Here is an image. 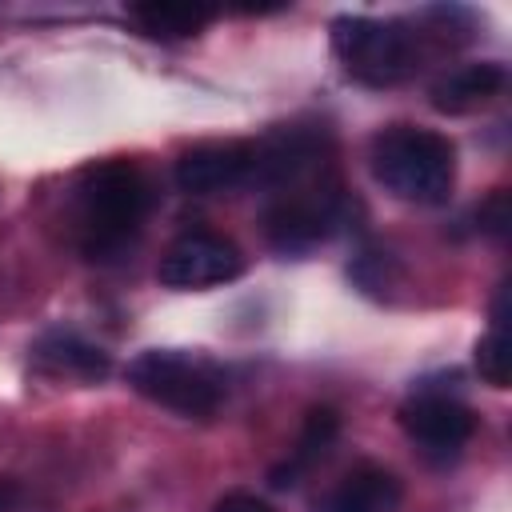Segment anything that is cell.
Instances as JSON below:
<instances>
[{
  "label": "cell",
  "instance_id": "cell-1",
  "mask_svg": "<svg viewBox=\"0 0 512 512\" xmlns=\"http://www.w3.org/2000/svg\"><path fill=\"white\" fill-rule=\"evenodd\" d=\"M460 16L452 8H424L412 20H376V16H336L332 20V52L344 72L368 88L404 84L424 68L432 48L452 44Z\"/></svg>",
  "mask_w": 512,
  "mask_h": 512
},
{
  "label": "cell",
  "instance_id": "cell-2",
  "mask_svg": "<svg viewBox=\"0 0 512 512\" xmlns=\"http://www.w3.org/2000/svg\"><path fill=\"white\" fill-rule=\"evenodd\" d=\"M156 200L160 192L136 160L116 156V160H100L84 168L76 184L80 252L96 264L120 260L144 232V220L152 216Z\"/></svg>",
  "mask_w": 512,
  "mask_h": 512
},
{
  "label": "cell",
  "instance_id": "cell-3",
  "mask_svg": "<svg viewBox=\"0 0 512 512\" xmlns=\"http://www.w3.org/2000/svg\"><path fill=\"white\" fill-rule=\"evenodd\" d=\"M368 172L388 196L436 208L456 188V144L436 128L388 124L372 136Z\"/></svg>",
  "mask_w": 512,
  "mask_h": 512
},
{
  "label": "cell",
  "instance_id": "cell-4",
  "mask_svg": "<svg viewBox=\"0 0 512 512\" xmlns=\"http://www.w3.org/2000/svg\"><path fill=\"white\" fill-rule=\"evenodd\" d=\"M124 380L136 396L188 416V420H208L220 404H224V372L196 352H180V348H148L136 360H128Z\"/></svg>",
  "mask_w": 512,
  "mask_h": 512
},
{
  "label": "cell",
  "instance_id": "cell-5",
  "mask_svg": "<svg viewBox=\"0 0 512 512\" xmlns=\"http://www.w3.org/2000/svg\"><path fill=\"white\" fill-rule=\"evenodd\" d=\"M352 208H356V200L332 168V172H320L288 192H276V200L264 208V236L276 252L300 256V252L324 244L328 236H336L340 228H348Z\"/></svg>",
  "mask_w": 512,
  "mask_h": 512
},
{
  "label": "cell",
  "instance_id": "cell-6",
  "mask_svg": "<svg viewBox=\"0 0 512 512\" xmlns=\"http://www.w3.org/2000/svg\"><path fill=\"white\" fill-rule=\"evenodd\" d=\"M252 184L288 192L320 172H332V132L320 124H280L264 140H252Z\"/></svg>",
  "mask_w": 512,
  "mask_h": 512
},
{
  "label": "cell",
  "instance_id": "cell-7",
  "mask_svg": "<svg viewBox=\"0 0 512 512\" xmlns=\"http://www.w3.org/2000/svg\"><path fill=\"white\" fill-rule=\"evenodd\" d=\"M244 268H248V260H244L236 240L200 228V232L176 236L164 248L160 264H156V280L164 288H176V292H204V288L240 280Z\"/></svg>",
  "mask_w": 512,
  "mask_h": 512
},
{
  "label": "cell",
  "instance_id": "cell-8",
  "mask_svg": "<svg viewBox=\"0 0 512 512\" xmlns=\"http://www.w3.org/2000/svg\"><path fill=\"white\" fill-rule=\"evenodd\" d=\"M252 140H204L176 156L172 180L188 196H216L252 184Z\"/></svg>",
  "mask_w": 512,
  "mask_h": 512
},
{
  "label": "cell",
  "instance_id": "cell-9",
  "mask_svg": "<svg viewBox=\"0 0 512 512\" xmlns=\"http://www.w3.org/2000/svg\"><path fill=\"white\" fill-rule=\"evenodd\" d=\"M400 428L428 452H456L476 432V412L448 392H416L396 412Z\"/></svg>",
  "mask_w": 512,
  "mask_h": 512
},
{
  "label": "cell",
  "instance_id": "cell-10",
  "mask_svg": "<svg viewBox=\"0 0 512 512\" xmlns=\"http://www.w3.org/2000/svg\"><path fill=\"white\" fill-rule=\"evenodd\" d=\"M32 364L44 372V376H56V380H80V384H100L108 372H112V356L84 340L80 332H44L36 344H32Z\"/></svg>",
  "mask_w": 512,
  "mask_h": 512
},
{
  "label": "cell",
  "instance_id": "cell-11",
  "mask_svg": "<svg viewBox=\"0 0 512 512\" xmlns=\"http://www.w3.org/2000/svg\"><path fill=\"white\" fill-rule=\"evenodd\" d=\"M508 84V72L500 60H480V64H464V68H452L444 72L432 88H428V104L440 112V116H468V112H480L488 108Z\"/></svg>",
  "mask_w": 512,
  "mask_h": 512
},
{
  "label": "cell",
  "instance_id": "cell-12",
  "mask_svg": "<svg viewBox=\"0 0 512 512\" xmlns=\"http://www.w3.org/2000/svg\"><path fill=\"white\" fill-rule=\"evenodd\" d=\"M124 16L140 28V36H148V40H164V44L192 40V36H200V32L216 20L212 8L172 4V0H140V4H128Z\"/></svg>",
  "mask_w": 512,
  "mask_h": 512
},
{
  "label": "cell",
  "instance_id": "cell-13",
  "mask_svg": "<svg viewBox=\"0 0 512 512\" xmlns=\"http://www.w3.org/2000/svg\"><path fill=\"white\" fill-rule=\"evenodd\" d=\"M400 504V480L380 464H356L328 496L324 512H392Z\"/></svg>",
  "mask_w": 512,
  "mask_h": 512
},
{
  "label": "cell",
  "instance_id": "cell-14",
  "mask_svg": "<svg viewBox=\"0 0 512 512\" xmlns=\"http://www.w3.org/2000/svg\"><path fill=\"white\" fill-rule=\"evenodd\" d=\"M336 436H340V412H336V408H328V404L308 408L292 460L268 472L272 488H292V484H296V472H300V468H308V464H316V460L336 444Z\"/></svg>",
  "mask_w": 512,
  "mask_h": 512
},
{
  "label": "cell",
  "instance_id": "cell-15",
  "mask_svg": "<svg viewBox=\"0 0 512 512\" xmlns=\"http://www.w3.org/2000/svg\"><path fill=\"white\" fill-rule=\"evenodd\" d=\"M348 276H352L368 296H384L388 288L400 284V264H396L388 252L368 248V252H360V256L348 264Z\"/></svg>",
  "mask_w": 512,
  "mask_h": 512
},
{
  "label": "cell",
  "instance_id": "cell-16",
  "mask_svg": "<svg viewBox=\"0 0 512 512\" xmlns=\"http://www.w3.org/2000/svg\"><path fill=\"white\" fill-rule=\"evenodd\" d=\"M472 360H476V372H480L484 384L508 388V344H504V328H492L488 336H480L476 348H472Z\"/></svg>",
  "mask_w": 512,
  "mask_h": 512
},
{
  "label": "cell",
  "instance_id": "cell-17",
  "mask_svg": "<svg viewBox=\"0 0 512 512\" xmlns=\"http://www.w3.org/2000/svg\"><path fill=\"white\" fill-rule=\"evenodd\" d=\"M476 224H480V232H488L492 240H504V236H508V224H512L508 188H496V192H488V200H480V208H476Z\"/></svg>",
  "mask_w": 512,
  "mask_h": 512
},
{
  "label": "cell",
  "instance_id": "cell-18",
  "mask_svg": "<svg viewBox=\"0 0 512 512\" xmlns=\"http://www.w3.org/2000/svg\"><path fill=\"white\" fill-rule=\"evenodd\" d=\"M212 512H272V508H268V500H260L256 492H224V496L212 504Z\"/></svg>",
  "mask_w": 512,
  "mask_h": 512
},
{
  "label": "cell",
  "instance_id": "cell-19",
  "mask_svg": "<svg viewBox=\"0 0 512 512\" xmlns=\"http://www.w3.org/2000/svg\"><path fill=\"white\" fill-rule=\"evenodd\" d=\"M20 504V484L16 480H0V512H12Z\"/></svg>",
  "mask_w": 512,
  "mask_h": 512
}]
</instances>
